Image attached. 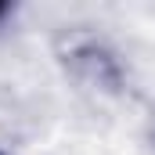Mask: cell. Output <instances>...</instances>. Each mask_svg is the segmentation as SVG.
I'll list each match as a JSON object with an SVG mask.
<instances>
[{
  "mask_svg": "<svg viewBox=\"0 0 155 155\" xmlns=\"http://www.w3.org/2000/svg\"><path fill=\"white\" fill-rule=\"evenodd\" d=\"M0 15H4V4H0Z\"/></svg>",
  "mask_w": 155,
  "mask_h": 155,
  "instance_id": "1",
  "label": "cell"
}]
</instances>
